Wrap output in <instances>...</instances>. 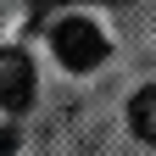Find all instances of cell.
<instances>
[{
  "mask_svg": "<svg viewBox=\"0 0 156 156\" xmlns=\"http://www.w3.org/2000/svg\"><path fill=\"white\" fill-rule=\"evenodd\" d=\"M11 151V128H0V156H6Z\"/></svg>",
  "mask_w": 156,
  "mask_h": 156,
  "instance_id": "277c9868",
  "label": "cell"
},
{
  "mask_svg": "<svg viewBox=\"0 0 156 156\" xmlns=\"http://www.w3.org/2000/svg\"><path fill=\"white\" fill-rule=\"evenodd\" d=\"M50 45H56V56H62V67L89 73V67H101V56H106V34L95 23H84V17H62L56 34H50Z\"/></svg>",
  "mask_w": 156,
  "mask_h": 156,
  "instance_id": "6da1fadb",
  "label": "cell"
},
{
  "mask_svg": "<svg viewBox=\"0 0 156 156\" xmlns=\"http://www.w3.org/2000/svg\"><path fill=\"white\" fill-rule=\"evenodd\" d=\"M128 128L140 134L145 145H156V84H151V89H140V95L128 101Z\"/></svg>",
  "mask_w": 156,
  "mask_h": 156,
  "instance_id": "3957f363",
  "label": "cell"
},
{
  "mask_svg": "<svg viewBox=\"0 0 156 156\" xmlns=\"http://www.w3.org/2000/svg\"><path fill=\"white\" fill-rule=\"evenodd\" d=\"M28 101H34V62L23 50H0V106L23 112Z\"/></svg>",
  "mask_w": 156,
  "mask_h": 156,
  "instance_id": "7a4b0ae2",
  "label": "cell"
}]
</instances>
